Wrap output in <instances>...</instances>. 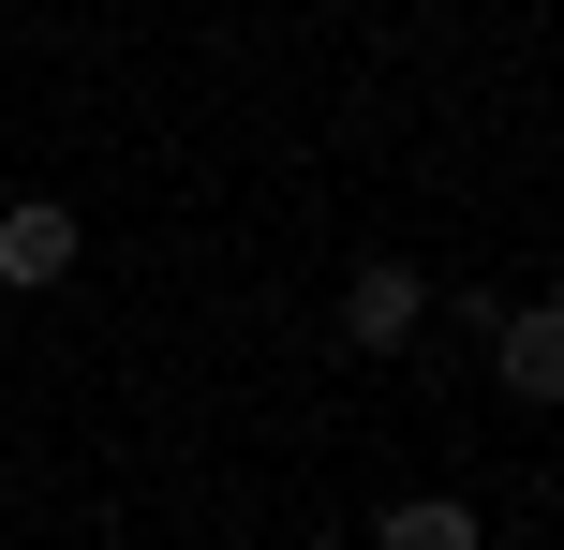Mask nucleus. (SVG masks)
I'll return each mask as SVG.
<instances>
[{
	"label": "nucleus",
	"instance_id": "f257e3e1",
	"mask_svg": "<svg viewBox=\"0 0 564 550\" xmlns=\"http://www.w3.org/2000/svg\"><path fill=\"white\" fill-rule=\"evenodd\" d=\"M416 313H431V268H401V254H371L357 283H341V343H357V357H401Z\"/></svg>",
	"mask_w": 564,
	"mask_h": 550
},
{
	"label": "nucleus",
	"instance_id": "f03ea898",
	"mask_svg": "<svg viewBox=\"0 0 564 550\" xmlns=\"http://www.w3.org/2000/svg\"><path fill=\"white\" fill-rule=\"evenodd\" d=\"M371 550H490V521H476V492H401V506H371Z\"/></svg>",
	"mask_w": 564,
	"mask_h": 550
},
{
	"label": "nucleus",
	"instance_id": "7ed1b4c3",
	"mask_svg": "<svg viewBox=\"0 0 564 550\" xmlns=\"http://www.w3.org/2000/svg\"><path fill=\"white\" fill-rule=\"evenodd\" d=\"M0 283H30V298H45V283H75V208H45V194H30V208H0Z\"/></svg>",
	"mask_w": 564,
	"mask_h": 550
},
{
	"label": "nucleus",
	"instance_id": "20e7f679",
	"mask_svg": "<svg viewBox=\"0 0 564 550\" xmlns=\"http://www.w3.org/2000/svg\"><path fill=\"white\" fill-rule=\"evenodd\" d=\"M490 373H506V402H564V313H550V298L506 313V357H490Z\"/></svg>",
	"mask_w": 564,
	"mask_h": 550
}]
</instances>
